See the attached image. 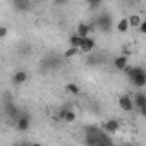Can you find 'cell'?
Listing matches in <instances>:
<instances>
[{"label": "cell", "mask_w": 146, "mask_h": 146, "mask_svg": "<svg viewBox=\"0 0 146 146\" xmlns=\"http://www.w3.org/2000/svg\"><path fill=\"white\" fill-rule=\"evenodd\" d=\"M62 65V60L55 55H48L43 62H41V70L43 72H48V70H57L58 67Z\"/></svg>", "instance_id": "cell-3"}, {"label": "cell", "mask_w": 146, "mask_h": 146, "mask_svg": "<svg viewBox=\"0 0 146 146\" xmlns=\"http://www.w3.org/2000/svg\"><path fill=\"white\" fill-rule=\"evenodd\" d=\"M65 91L70 95H79V86L76 83H67L65 84Z\"/></svg>", "instance_id": "cell-18"}, {"label": "cell", "mask_w": 146, "mask_h": 146, "mask_svg": "<svg viewBox=\"0 0 146 146\" xmlns=\"http://www.w3.org/2000/svg\"><path fill=\"white\" fill-rule=\"evenodd\" d=\"M5 115L11 117V119H16V120H17L23 113H21V110H19V107H17L16 103L7 102V103H5Z\"/></svg>", "instance_id": "cell-7"}, {"label": "cell", "mask_w": 146, "mask_h": 146, "mask_svg": "<svg viewBox=\"0 0 146 146\" xmlns=\"http://www.w3.org/2000/svg\"><path fill=\"white\" fill-rule=\"evenodd\" d=\"M86 64H88V65H98V64H100V58H98L96 55H88Z\"/></svg>", "instance_id": "cell-20"}, {"label": "cell", "mask_w": 146, "mask_h": 146, "mask_svg": "<svg viewBox=\"0 0 146 146\" xmlns=\"http://www.w3.org/2000/svg\"><path fill=\"white\" fill-rule=\"evenodd\" d=\"M137 112H139L143 117H146V107H144V108H141V110H137Z\"/></svg>", "instance_id": "cell-25"}, {"label": "cell", "mask_w": 146, "mask_h": 146, "mask_svg": "<svg viewBox=\"0 0 146 146\" xmlns=\"http://www.w3.org/2000/svg\"><path fill=\"white\" fill-rule=\"evenodd\" d=\"M119 107L124 112H132L134 110V100L129 95H122V96H119Z\"/></svg>", "instance_id": "cell-6"}, {"label": "cell", "mask_w": 146, "mask_h": 146, "mask_svg": "<svg viewBox=\"0 0 146 146\" xmlns=\"http://www.w3.org/2000/svg\"><path fill=\"white\" fill-rule=\"evenodd\" d=\"M28 79H29V74H28L26 70H23V69L16 70V72H14V76H12V83H14L16 86H21V84L28 83Z\"/></svg>", "instance_id": "cell-8"}, {"label": "cell", "mask_w": 146, "mask_h": 146, "mask_svg": "<svg viewBox=\"0 0 146 146\" xmlns=\"http://www.w3.org/2000/svg\"><path fill=\"white\" fill-rule=\"evenodd\" d=\"M79 53H81L79 48H72V46H69V48L64 52V57H65V58H72V57H76V55H79Z\"/></svg>", "instance_id": "cell-19"}, {"label": "cell", "mask_w": 146, "mask_h": 146, "mask_svg": "<svg viewBox=\"0 0 146 146\" xmlns=\"http://www.w3.org/2000/svg\"><path fill=\"white\" fill-rule=\"evenodd\" d=\"M88 5H90L91 9H98V7L102 5V2H98V0H96V2H95V0H93V2H88Z\"/></svg>", "instance_id": "cell-23"}, {"label": "cell", "mask_w": 146, "mask_h": 146, "mask_svg": "<svg viewBox=\"0 0 146 146\" xmlns=\"http://www.w3.org/2000/svg\"><path fill=\"white\" fill-rule=\"evenodd\" d=\"M134 108H137V110H141V108H144L146 107V95H143V93H137V95H134Z\"/></svg>", "instance_id": "cell-14"}, {"label": "cell", "mask_w": 146, "mask_h": 146, "mask_svg": "<svg viewBox=\"0 0 146 146\" xmlns=\"http://www.w3.org/2000/svg\"><path fill=\"white\" fill-rule=\"evenodd\" d=\"M81 45H83V38H79L76 33L69 36V46H72V48H81Z\"/></svg>", "instance_id": "cell-16"}, {"label": "cell", "mask_w": 146, "mask_h": 146, "mask_svg": "<svg viewBox=\"0 0 146 146\" xmlns=\"http://www.w3.org/2000/svg\"><path fill=\"white\" fill-rule=\"evenodd\" d=\"M16 146H29V144H26V143H17Z\"/></svg>", "instance_id": "cell-27"}, {"label": "cell", "mask_w": 146, "mask_h": 146, "mask_svg": "<svg viewBox=\"0 0 146 146\" xmlns=\"http://www.w3.org/2000/svg\"><path fill=\"white\" fill-rule=\"evenodd\" d=\"M129 19L127 17H124V19H120L119 23H117V26H115V29L119 31V33H127L129 31Z\"/></svg>", "instance_id": "cell-17"}, {"label": "cell", "mask_w": 146, "mask_h": 146, "mask_svg": "<svg viewBox=\"0 0 146 146\" xmlns=\"http://www.w3.org/2000/svg\"><path fill=\"white\" fill-rule=\"evenodd\" d=\"M12 7L17 11V12H26L31 9V4L28 2V0H14L12 2Z\"/></svg>", "instance_id": "cell-13"}, {"label": "cell", "mask_w": 146, "mask_h": 146, "mask_svg": "<svg viewBox=\"0 0 146 146\" xmlns=\"http://www.w3.org/2000/svg\"><path fill=\"white\" fill-rule=\"evenodd\" d=\"M29 127H31V117H29L28 113H23V115L16 120V129L21 131V132H26Z\"/></svg>", "instance_id": "cell-4"}, {"label": "cell", "mask_w": 146, "mask_h": 146, "mask_svg": "<svg viewBox=\"0 0 146 146\" xmlns=\"http://www.w3.org/2000/svg\"><path fill=\"white\" fill-rule=\"evenodd\" d=\"M60 119H62L64 122H67V124H72V122L76 120V112L70 110L69 107H64V108L60 110Z\"/></svg>", "instance_id": "cell-9"}, {"label": "cell", "mask_w": 146, "mask_h": 146, "mask_svg": "<svg viewBox=\"0 0 146 146\" xmlns=\"http://www.w3.org/2000/svg\"><path fill=\"white\" fill-rule=\"evenodd\" d=\"M127 19H129V26H131V28L139 29V26H141V23H143V19H141V16H139V14H131Z\"/></svg>", "instance_id": "cell-15"}, {"label": "cell", "mask_w": 146, "mask_h": 146, "mask_svg": "<svg viewBox=\"0 0 146 146\" xmlns=\"http://www.w3.org/2000/svg\"><path fill=\"white\" fill-rule=\"evenodd\" d=\"M29 146H43L41 143H33V144H29Z\"/></svg>", "instance_id": "cell-26"}, {"label": "cell", "mask_w": 146, "mask_h": 146, "mask_svg": "<svg viewBox=\"0 0 146 146\" xmlns=\"http://www.w3.org/2000/svg\"><path fill=\"white\" fill-rule=\"evenodd\" d=\"M113 67H115L117 70H127V67H129V64H127V57H125V55H119V57H115V58H113Z\"/></svg>", "instance_id": "cell-11"}, {"label": "cell", "mask_w": 146, "mask_h": 146, "mask_svg": "<svg viewBox=\"0 0 146 146\" xmlns=\"http://www.w3.org/2000/svg\"><path fill=\"white\" fill-rule=\"evenodd\" d=\"M5 36H7V28L2 26V28H0V38H5Z\"/></svg>", "instance_id": "cell-24"}, {"label": "cell", "mask_w": 146, "mask_h": 146, "mask_svg": "<svg viewBox=\"0 0 146 146\" xmlns=\"http://www.w3.org/2000/svg\"><path fill=\"white\" fill-rule=\"evenodd\" d=\"M137 31H139L141 35H146V19L141 23V26H139V29H137Z\"/></svg>", "instance_id": "cell-22"}, {"label": "cell", "mask_w": 146, "mask_h": 146, "mask_svg": "<svg viewBox=\"0 0 146 146\" xmlns=\"http://www.w3.org/2000/svg\"><path fill=\"white\" fill-rule=\"evenodd\" d=\"M125 72H127L131 83H132L136 88L146 86V70H144L143 67H139V65H136V67H127Z\"/></svg>", "instance_id": "cell-1"}, {"label": "cell", "mask_w": 146, "mask_h": 146, "mask_svg": "<svg viewBox=\"0 0 146 146\" xmlns=\"http://www.w3.org/2000/svg\"><path fill=\"white\" fill-rule=\"evenodd\" d=\"M95 26H96L102 33H110V31H112V28H113L112 14H108V12L96 14V17H95Z\"/></svg>", "instance_id": "cell-2"}, {"label": "cell", "mask_w": 146, "mask_h": 146, "mask_svg": "<svg viewBox=\"0 0 146 146\" xmlns=\"http://www.w3.org/2000/svg\"><path fill=\"white\" fill-rule=\"evenodd\" d=\"M96 146H113V143H112V137L107 134V136L102 139V143H100V144H96Z\"/></svg>", "instance_id": "cell-21"}, {"label": "cell", "mask_w": 146, "mask_h": 146, "mask_svg": "<svg viewBox=\"0 0 146 146\" xmlns=\"http://www.w3.org/2000/svg\"><path fill=\"white\" fill-rule=\"evenodd\" d=\"M102 129H103L108 136H112V134H115V132L120 129V124H119V120H115V119H108V120L103 122Z\"/></svg>", "instance_id": "cell-5"}, {"label": "cell", "mask_w": 146, "mask_h": 146, "mask_svg": "<svg viewBox=\"0 0 146 146\" xmlns=\"http://www.w3.org/2000/svg\"><path fill=\"white\" fill-rule=\"evenodd\" d=\"M90 31H91V26H90V24H86V23H79V24H78V31H76V35H78L79 38L86 40V38H90Z\"/></svg>", "instance_id": "cell-10"}, {"label": "cell", "mask_w": 146, "mask_h": 146, "mask_svg": "<svg viewBox=\"0 0 146 146\" xmlns=\"http://www.w3.org/2000/svg\"><path fill=\"white\" fill-rule=\"evenodd\" d=\"M79 50H81V53H88V55H90V53L95 50V40H93L91 36L86 38V40H83V45H81Z\"/></svg>", "instance_id": "cell-12"}]
</instances>
